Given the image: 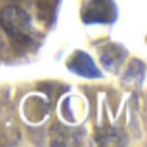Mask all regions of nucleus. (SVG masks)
Returning <instances> with one entry per match:
<instances>
[{
    "instance_id": "f257e3e1",
    "label": "nucleus",
    "mask_w": 147,
    "mask_h": 147,
    "mask_svg": "<svg viewBox=\"0 0 147 147\" xmlns=\"http://www.w3.org/2000/svg\"><path fill=\"white\" fill-rule=\"evenodd\" d=\"M0 26L12 38H24L31 33V19L18 5H5L0 11Z\"/></svg>"
}]
</instances>
